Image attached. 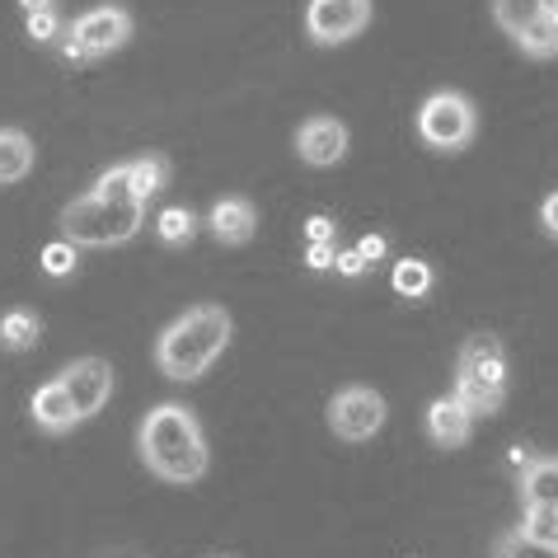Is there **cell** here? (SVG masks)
<instances>
[{
    "label": "cell",
    "instance_id": "1",
    "mask_svg": "<svg viewBox=\"0 0 558 558\" xmlns=\"http://www.w3.org/2000/svg\"><path fill=\"white\" fill-rule=\"evenodd\" d=\"M136 451H142V464L165 478V484H179L189 488L207 474V437H203V423H197L193 409L183 404H155L142 417V432H136Z\"/></svg>",
    "mask_w": 558,
    "mask_h": 558
},
{
    "label": "cell",
    "instance_id": "2",
    "mask_svg": "<svg viewBox=\"0 0 558 558\" xmlns=\"http://www.w3.org/2000/svg\"><path fill=\"white\" fill-rule=\"evenodd\" d=\"M230 333H235V324H230L221 305H193L160 333L155 366H160L169 380H203L216 366V356L230 348Z\"/></svg>",
    "mask_w": 558,
    "mask_h": 558
},
{
    "label": "cell",
    "instance_id": "3",
    "mask_svg": "<svg viewBox=\"0 0 558 558\" xmlns=\"http://www.w3.org/2000/svg\"><path fill=\"white\" fill-rule=\"evenodd\" d=\"M142 221H146V203H118V197L89 189L61 211V235L75 250H113V244H128L142 230Z\"/></svg>",
    "mask_w": 558,
    "mask_h": 558
},
{
    "label": "cell",
    "instance_id": "4",
    "mask_svg": "<svg viewBox=\"0 0 558 558\" xmlns=\"http://www.w3.org/2000/svg\"><path fill=\"white\" fill-rule=\"evenodd\" d=\"M474 132H478V108L460 89H437V95H427L423 108H417V136H423L427 150L460 155L474 142Z\"/></svg>",
    "mask_w": 558,
    "mask_h": 558
},
{
    "label": "cell",
    "instance_id": "5",
    "mask_svg": "<svg viewBox=\"0 0 558 558\" xmlns=\"http://www.w3.org/2000/svg\"><path fill=\"white\" fill-rule=\"evenodd\" d=\"M493 20L525 57L549 61L558 52V14L549 0H493Z\"/></svg>",
    "mask_w": 558,
    "mask_h": 558
},
{
    "label": "cell",
    "instance_id": "6",
    "mask_svg": "<svg viewBox=\"0 0 558 558\" xmlns=\"http://www.w3.org/2000/svg\"><path fill=\"white\" fill-rule=\"evenodd\" d=\"M128 38H132V14L122 5H95L66 28L61 52H66V61H99L128 48Z\"/></svg>",
    "mask_w": 558,
    "mask_h": 558
},
{
    "label": "cell",
    "instance_id": "7",
    "mask_svg": "<svg viewBox=\"0 0 558 558\" xmlns=\"http://www.w3.org/2000/svg\"><path fill=\"white\" fill-rule=\"evenodd\" d=\"M385 399L371 385H343L329 399V432L338 441H371L385 427Z\"/></svg>",
    "mask_w": 558,
    "mask_h": 558
},
{
    "label": "cell",
    "instance_id": "8",
    "mask_svg": "<svg viewBox=\"0 0 558 558\" xmlns=\"http://www.w3.org/2000/svg\"><path fill=\"white\" fill-rule=\"evenodd\" d=\"M371 24V0H310L305 5V34L319 48L352 43Z\"/></svg>",
    "mask_w": 558,
    "mask_h": 558
},
{
    "label": "cell",
    "instance_id": "9",
    "mask_svg": "<svg viewBox=\"0 0 558 558\" xmlns=\"http://www.w3.org/2000/svg\"><path fill=\"white\" fill-rule=\"evenodd\" d=\"M57 380L66 385V395H71L75 413H81V423H89L95 413H104V404L113 399V366H108L104 356H81V362H71Z\"/></svg>",
    "mask_w": 558,
    "mask_h": 558
},
{
    "label": "cell",
    "instance_id": "10",
    "mask_svg": "<svg viewBox=\"0 0 558 558\" xmlns=\"http://www.w3.org/2000/svg\"><path fill=\"white\" fill-rule=\"evenodd\" d=\"M456 376L493 385V390H507V348H502V338H493V333L464 338V348L456 356Z\"/></svg>",
    "mask_w": 558,
    "mask_h": 558
},
{
    "label": "cell",
    "instance_id": "11",
    "mask_svg": "<svg viewBox=\"0 0 558 558\" xmlns=\"http://www.w3.org/2000/svg\"><path fill=\"white\" fill-rule=\"evenodd\" d=\"M296 155L305 165H315V169L338 165L348 155V128L338 118H324V113L305 118L296 128Z\"/></svg>",
    "mask_w": 558,
    "mask_h": 558
},
{
    "label": "cell",
    "instance_id": "12",
    "mask_svg": "<svg viewBox=\"0 0 558 558\" xmlns=\"http://www.w3.org/2000/svg\"><path fill=\"white\" fill-rule=\"evenodd\" d=\"M28 413H34V423L48 432V437H66V432L81 427V413H75V404H71V395H66V385L61 380L38 385L34 399H28Z\"/></svg>",
    "mask_w": 558,
    "mask_h": 558
},
{
    "label": "cell",
    "instance_id": "13",
    "mask_svg": "<svg viewBox=\"0 0 558 558\" xmlns=\"http://www.w3.org/2000/svg\"><path fill=\"white\" fill-rule=\"evenodd\" d=\"M470 432H474V417H470V409H464L456 395L432 399V404H427V437L437 441L441 451H460V446L470 441Z\"/></svg>",
    "mask_w": 558,
    "mask_h": 558
},
{
    "label": "cell",
    "instance_id": "14",
    "mask_svg": "<svg viewBox=\"0 0 558 558\" xmlns=\"http://www.w3.org/2000/svg\"><path fill=\"white\" fill-rule=\"evenodd\" d=\"M207 226L221 244H250L254 230H258V211H254L250 197H221V203L211 207Z\"/></svg>",
    "mask_w": 558,
    "mask_h": 558
},
{
    "label": "cell",
    "instance_id": "15",
    "mask_svg": "<svg viewBox=\"0 0 558 558\" xmlns=\"http://www.w3.org/2000/svg\"><path fill=\"white\" fill-rule=\"evenodd\" d=\"M521 502H549L558 507V456H525L521 464Z\"/></svg>",
    "mask_w": 558,
    "mask_h": 558
},
{
    "label": "cell",
    "instance_id": "16",
    "mask_svg": "<svg viewBox=\"0 0 558 558\" xmlns=\"http://www.w3.org/2000/svg\"><path fill=\"white\" fill-rule=\"evenodd\" d=\"M28 169H34V142H28V132L0 128V189L28 179Z\"/></svg>",
    "mask_w": 558,
    "mask_h": 558
},
{
    "label": "cell",
    "instance_id": "17",
    "mask_svg": "<svg viewBox=\"0 0 558 558\" xmlns=\"http://www.w3.org/2000/svg\"><path fill=\"white\" fill-rule=\"evenodd\" d=\"M38 333H43V319L34 315V310H5L0 315V348L5 352H28L38 343Z\"/></svg>",
    "mask_w": 558,
    "mask_h": 558
},
{
    "label": "cell",
    "instance_id": "18",
    "mask_svg": "<svg viewBox=\"0 0 558 558\" xmlns=\"http://www.w3.org/2000/svg\"><path fill=\"white\" fill-rule=\"evenodd\" d=\"M128 174H132V193L142 197V203H150L169 183V160L165 155H142V160H128Z\"/></svg>",
    "mask_w": 558,
    "mask_h": 558
},
{
    "label": "cell",
    "instance_id": "19",
    "mask_svg": "<svg viewBox=\"0 0 558 558\" xmlns=\"http://www.w3.org/2000/svg\"><path fill=\"white\" fill-rule=\"evenodd\" d=\"M390 287H395V296H404V301H423L432 291V268L423 258H399L390 272Z\"/></svg>",
    "mask_w": 558,
    "mask_h": 558
},
{
    "label": "cell",
    "instance_id": "20",
    "mask_svg": "<svg viewBox=\"0 0 558 558\" xmlns=\"http://www.w3.org/2000/svg\"><path fill=\"white\" fill-rule=\"evenodd\" d=\"M464 409H470V417H493L502 409V395L507 390H493V385H478V380H460L456 376V390H451Z\"/></svg>",
    "mask_w": 558,
    "mask_h": 558
},
{
    "label": "cell",
    "instance_id": "21",
    "mask_svg": "<svg viewBox=\"0 0 558 558\" xmlns=\"http://www.w3.org/2000/svg\"><path fill=\"white\" fill-rule=\"evenodd\" d=\"M155 235H160L169 250H179V244H193L197 235V216L189 207H165L160 221H155Z\"/></svg>",
    "mask_w": 558,
    "mask_h": 558
},
{
    "label": "cell",
    "instance_id": "22",
    "mask_svg": "<svg viewBox=\"0 0 558 558\" xmlns=\"http://www.w3.org/2000/svg\"><path fill=\"white\" fill-rule=\"evenodd\" d=\"M493 558H558V545H545V539H531L521 531H502L493 539Z\"/></svg>",
    "mask_w": 558,
    "mask_h": 558
},
{
    "label": "cell",
    "instance_id": "23",
    "mask_svg": "<svg viewBox=\"0 0 558 558\" xmlns=\"http://www.w3.org/2000/svg\"><path fill=\"white\" fill-rule=\"evenodd\" d=\"M517 531L531 535V539H545V545H558V507H549V502L525 507V517H521Z\"/></svg>",
    "mask_w": 558,
    "mask_h": 558
},
{
    "label": "cell",
    "instance_id": "24",
    "mask_svg": "<svg viewBox=\"0 0 558 558\" xmlns=\"http://www.w3.org/2000/svg\"><path fill=\"white\" fill-rule=\"evenodd\" d=\"M95 193H104V197H118V203H142V197L132 193V174H128V165L104 169V174L95 179Z\"/></svg>",
    "mask_w": 558,
    "mask_h": 558
},
{
    "label": "cell",
    "instance_id": "25",
    "mask_svg": "<svg viewBox=\"0 0 558 558\" xmlns=\"http://www.w3.org/2000/svg\"><path fill=\"white\" fill-rule=\"evenodd\" d=\"M75 263H81V250H75L71 240H57V244L43 250V272H48V277H71Z\"/></svg>",
    "mask_w": 558,
    "mask_h": 558
},
{
    "label": "cell",
    "instance_id": "26",
    "mask_svg": "<svg viewBox=\"0 0 558 558\" xmlns=\"http://www.w3.org/2000/svg\"><path fill=\"white\" fill-rule=\"evenodd\" d=\"M28 14V38L34 43H57L61 38V20H57V10L52 5H43V10H24Z\"/></svg>",
    "mask_w": 558,
    "mask_h": 558
},
{
    "label": "cell",
    "instance_id": "27",
    "mask_svg": "<svg viewBox=\"0 0 558 558\" xmlns=\"http://www.w3.org/2000/svg\"><path fill=\"white\" fill-rule=\"evenodd\" d=\"M305 263H310L315 272H324V268H333V263H338V250H333V244H310Z\"/></svg>",
    "mask_w": 558,
    "mask_h": 558
},
{
    "label": "cell",
    "instance_id": "28",
    "mask_svg": "<svg viewBox=\"0 0 558 558\" xmlns=\"http://www.w3.org/2000/svg\"><path fill=\"white\" fill-rule=\"evenodd\" d=\"M539 226H545L549 240H558V193H549L545 203H539Z\"/></svg>",
    "mask_w": 558,
    "mask_h": 558
},
{
    "label": "cell",
    "instance_id": "29",
    "mask_svg": "<svg viewBox=\"0 0 558 558\" xmlns=\"http://www.w3.org/2000/svg\"><path fill=\"white\" fill-rule=\"evenodd\" d=\"M305 235L315 240V244H329V240H333V221H329V216H310V221H305Z\"/></svg>",
    "mask_w": 558,
    "mask_h": 558
},
{
    "label": "cell",
    "instance_id": "30",
    "mask_svg": "<svg viewBox=\"0 0 558 558\" xmlns=\"http://www.w3.org/2000/svg\"><path fill=\"white\" fill-rule=\"evenodd\" d=\"M333 268L343 272V277H362V272L371 268V263H366L362 254H356V250H348V254H338V263H333Z\"/></svg>",
    "mask_w": 558,
    "mask_h": 558
},
{
    "label": "cell",
    "instance_id": "31",
    "mask_svg": "<svg viewBox=\"0 0 558 558\" xmlns=\"http://www.w3.org/2000/svg\"><path fill=\"white\" fill-rule=\"evenodd\" d=\"M356 254H362L366 263H376V258H385V240H380V235H362V244H356Z\"/></svg>",
    "mask_w": 558,
    "mask_h": 558
},
{
    "label": "cell",
    "instance_id": "32",
    "mask_svg": "<svg viewBox=\"0 0 558 558\" xmlns=\"http://www.w3.org/2000/svg\"><path fill=\"white\" fill-rule=\"evenodd\" d=\"M24 10H43V5H52V0H20Z\"/></svg>",
    "mask_w": 558,
    "mask_h": 558
},
{
    "label": "cell",
    "instance_id": "33",
    "mask_svg": "<svg viewBox=\"0 0 558 558\" xmlns=\"http://www.w3.org/2000/svg\"><path fill=\"white\" fill-rule=\"evenodd\" d=\"M549 5H554V14H558V0H549Z\"/></svg>",
    "mask_w": 558,
    "mask_h": 558
}]
</instances>
